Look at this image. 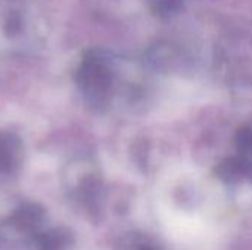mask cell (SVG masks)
Listing matches in <instances>:
<instances>
[{
	"instance_id": "cell-5",
	"label": "cell",
	"mask_w": 252,
	"mask_h": 250,
	"mask_svg": "<svg viewBox=\"0 0 252 250\" xmlns=\"http://www.w3.org/2000/svg\"><path fill=\"white\" fill-rule=\"evenodd\" d=\"M139 250H152L151 248H148V246H143V248H140Z\"/></svg>"
},
{
	"instance_id": "cell-3",
	"label": "cell",
	"mask_w": 252,
	"mask_h": 250,
	"mask_svg": "<svg viewBox=\"0 0 252 250\" xmlns=\"http://www.w3.org/2000/svg\"><path fill=\"white\" fill-rule=\"evenodd\" d=\"M183 6V0H154L152 7L157 16L168 19L176 16Z\"/></svg>"
},
{
	"instance_id": "cell-1",
	"label": "cell",
	"mask_w": 252,
	"mask_h": 250,
	"mask_svg": "<svg viewBox=\"0 0 252 250\" xmlns=\"http://www.w3.org/2000/svg\"><path fill=\"white\" fill-rule=\"evenodd\" d=\"M44 211L35 205L21 206L10 218L9 227L16 233L31 237V240L44 230Z\"/></svg>"
},
{
	"instance_id": "cell-2",
	"label": "cell",
	"mask_w": 252,
	"mask_h": 250,
	"mask_svg": "<svg viewBox=\"0 0 252 250\" xmlns=\"http://www.w3.org/2000/svg\"><path fill=\"white\" fill-rule=\"evenodd\" d=\"M37 250H68L72 243V234L66 228H49L43 230L32 239Z\"/></svg>"
},
{
	"instance_id": "cell-4",
	"label": "cell",
	"mask_w": 252,
	"mask_h": 250,
	"mask_svg": "<svg viewBox=\"0 0 252 250\" xmlns=\"http://www.w3.org/2000/svg\"><path fill=\"white\" fill-rule=\"evenodd\" d=\"M236 146L242 156H252V124L242 127L236 134Z\"/></svg>"
}]
</instances>
